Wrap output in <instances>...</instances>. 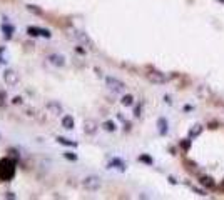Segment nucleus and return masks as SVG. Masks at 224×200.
I'll return each mask as SVG.
<instances>
[{
	"label": "nucleus",
	"instance_id": "obj_1",
	"mask_svg": "<svg viewBox=\"0 0 224 200\" xmlns=\"http://www.w3.org/2000/svg\"><path fill=\"white\" fill-rule=\"evenodd\" d=\"M15 173V160L2 158L0 160V180H10Z\"/></svg>",
	"mask_w": 224,
	"mask_h": 200
},
{
	"label": "nucleus",
	"instance_id": "obj_2",
	"mask_svg": "<svg viewBox=\"0 0 224 200\" xmlns=\"http://www.w3.org/2000/svg\"><path fill=\"white\" fill-rule=\"evenodd\" d=\"M82 187L89 192H95L102 187V179L97 175H87L85 179L82 180Z\"/></svg>",
	"mask_w": 224,
	"mask_h": 200
},
{
	"label": "nucleus",
	"instance_id": "obj_3",
	"mask_svg": "<svg viewBox=\"0 0 224 200\" xmlns=\"http://www.w3.org/2000/svg\"><path fill=\"white\" fill-rule=\"evenodd\" d=\"M105 85L114 93H124L126 92V83H124L122 80L116 79V77H105Z\"/></svg>",
	"mask_w": 224,
	"mask_h": 200
},
{
	"label": "nucleus",
	"instance_id": "obj_4",
	"mask_svg": "<svg viewBox=\"0 0 224 200\" xmlns=\"http://www.w3.org/2000/svg\"><path fill=\"white\" fill-rule=\"evenodd\" d=\"M74 37H75V39L79 40L80 45L85 47L87 50H95V43H94V40H92L91 37L87 35L85 32H82V30H74Z\"/></svg>",
	"mask_w": 224,
	"mask_h": 200
},
{
	"label": "nucleus",
	"instance_id": "obj_5",
	"mask_svg": "<svg viewBox=\"0 0 224 200\" xmlns=\"http://www.w3.org/2000/svg\"><path fill=\"white\" fill-rule=\"evenodd\" d=\"M146 77H147L149 82L155 83V85H162V83L167 82V77L162 73V72H159V70H149L147 73H146Z\"/></svg>",
	"mask_w": 224,
	"mask_h": 200
},
{
	"label": "nucleus",
	"instance_id": "obj_6",
	"mask_svg": "<svg viewBox=\"0 0 224 200\" xmlns=\"http://www.w3.org/2000/svg\"><path fill=\"white\" fill-rule=\"evenodd\" d=\"M99 129V123L94 120V118H87V120H84V132L87 133V135H94L95 132H97Z\"/></svg>",
	"mask_w": 224,
	"mask_h": 200
},
{
	"label": "nucleus",
	"instance_id": "obj_7",
	"mask_svg": "<svg viewBox=\"0 0 224 200\" xmlns=\"http://www.w3.org/2000/svg\"><path fill=\"white\" fill-rule=\"evenodd\" d=\"M4 80H5V83H7V85L14 87V85H17V83H18V75L15 73L14 70H10V68H8V70L4 72Z\"/></svg>",
	"mask_w": 224,
	"mask_h": 200
},
{
	"label": "nucleus",
	"instance_id": "obj_8",
	"mask_svg": "<svg viewBox=\"0 0 224 200\" xmlns=\"http://www.w3.org/2000/svg\"><path fill=\"white\" fill-rule=\"evenodd\" d=\"M45 110L52 115H60L62 114V105L59 104V102H55V100H50V102H47V105H45Z\"/></svg>",
	"mask_w": 224,
	"mask_h": 200
},
{
	"label": "nucleus",
	"instance_id": "obj_9",
	"mask_svg": "<svg viewBox=\"0 0 224 200\" xmlns=\"http://www.w3.org/2000/svg\"><path fill=\"white\" fill-rule=\"evenodd\" d=\"M49 62H50L52 65H55V67H64L65 65V58L59 54H50L49 55Z\"/></svg>",
	"mask_w": 224,
	"mask_h": 200
},
{
	"label": "nucleus",
	"instance_id": "obj_10",
	"mask_svg": "<svg viewBox=\"0 0 224 200\" xmlns=\"http://www.w3.org/2000/svg\"><path fill=\"white\" fill-rule=\"evenodd\" d=\"M60 123H62V127H64L65 130H72L74 125H75V122H74L72 115H64V117H62V120H60Z\"/></svg>",
	"mask_w": 224,
	"mask_h": 200
},
{
	"label": "nucleus",
	"instance_id": "obj_11",
	"mask_svg": "<svg viewBox=\"0 0 224 200\" xmlns=\"http://www.w3.org/2000/svg\"><path fill=\"white\" fill-rule=\"evenodd\" d=\"M199 183L204 187V189H214V179L213 177H209V175H203L201 179H199Z\"/></svg>",
	"mask_w": 224,
	"mask_h": 200
},
{
	"label": "nucleus",
	"instance_id": "obj_12",
	"mask_svg": "<svg viewBox=\"0 0 224 200\" xmlns=\"http://www.w3.org/2000/svg\"><path fill=\"white\" fill-rule=\"evenodd\" d=\"M196 93H197V97H201V98H209L211 97V90H209V87H206V85H199Z\"/></svg>",
	"mask_w": 224,
	"mask_h": 200
},
{
	"label": "nucleus",
	"instance_id": "obj_13",
	"mask_svg": "<svg viewBox=\"0 0 224 200\" xmlns=\"http://www.w3.org/2000/svg\"><path fill=\"white\" fill-rule=\"evenodd\" d=\"M201 133H203V125H199V123L192 125V129L189 130V137H191V139H194V137H199Z\"/></svg>",
	"mask_w": 224,
	"mask_h": 200
},
{
	"label": "nucleus",
	"instance_id": "obj_14",
	"mask_svg": "<svg viewBox=\"0 0 224 200\" xmlns=\"http://www.w3.org/2000/svg\"><path fill=\"white\" fill-rule=\"evenodd\" d=\"M120 104H122L124 107H130V105H134V97L130 95V93H126V95L120 98Z\"/></svg>",
	"mask_w": 224,
	"mask_h": 200
},
{
	"label": "nucleus",
	"instance_id": "obj_15",
	"mask_svg": "<svg viewBox=\"0 0 224 200\" xmlns=\"http://www.w3.org/2000/svg\"><path fill=\"white\" fill-rule=\"evenodd\" d=\"M57 142L62 143V145H67V147H77L75 142H72V140L65 139V137H57Z\"/></svg>",
	"mask_w": 224,
	"mask_h": 200
},
{
	"label": "nucleus",
	"instance_id": "obj_16",
	"mask_svg": "<svg viewBox=\"0 0 224 200\" xmlns=\"http://www.w3.org/2000/svg\"><path fill=\"white\" fill-rule=\"evenodd\" d=\"M102 127H104V130H107V132H114V130H116V123H114V122H110V120L104 122V123H102Z\"/></svg>",
	"mask_w": 224,
	"mask_h": 200
},
{
	"label": "nucleus",
	"instance_id": "obj_17",
	"mask_svg": "<svg viewBox=\"0 0 224 200\" xmlns=\"http://www.w3.org/2000/svg\"><path fill=\"white\" fill-rule=\"evenodd\" d=\"M166 130H167V123H166V120H164V118H161V120H159V132L164 135V133H166Z\"/></svg>",
	"mask_w": 224,
	"mask_h": 200
},
{
	"label": "nucleus",
	"instance_id": "obj_18",
	"mask_svg": "<svg viewBox=\"0 0 224 200\" xmlns=\"http://www.w3.org/2000/svg\"><path fill=\"white\" fill-rule=\"evenodd\" d=\"M110 165H116V167L119 168V170H126V167H124V164H122V162H120V160H117V158H116V160H112V162H110Z\"/></svg>",
	"mask_w": 224,
	"mask_h": 200
},
{
	"label": "nucleus",
	"instance_id": "obj_19",
	"mask_svg": "<svg viewBox=\"0 0 224 200\" xmlns=\"http://www.w3.org/2000/svg\"><path fill=\"white\" fill-rule=\"evenodd\" d=\"M64 157H65V158H69V160H74V162L77 160V155H75V154H72V152H64Z\"/></svg>",
	"mask_w": 224,
	"mask_h": 200
},
{
	"label": "nucleus",
	"instance_id": "obj_20",
	"mask_svg": "<svg viewBox=\"0 0 224 200\" xmlns=\"http://www.w3.org/2000/svg\"><path fill=\"white\" fill-rule=\"evenodd\" d=\"M27 8H29L30 12H34V14H37V15H40V14H42V10H40V8H37L35 5H27Z\"/></svg>",
	"mask_w": 224,
	"mask_h": 200
},
{
	"label": "nucleus",
	"instance_id": "obj_21",
	"mask_svg": "<svg viewBox=\"0 0 224 200\" xmlns=\"http://www.w3.org/2000/svg\"><path fill=\"white\" fill-rule=\"evenodd\" d=\"M139 160H141V162H146V164H152V160L147 157V155H141V157H139Z\"/></svg>",
	"mask_w": 224,
	"mask_h": 200
},
{
	"label": "nucleus",
	"instance_id": "obj_22",
	"mask_svg": "<svg viewBox=\"0 0 224 200\" xmlns=\"http://www.w3.org/2000/svg\"><path fill=\"white\" fill-rule=\"evenodd\" d=\"M12 104L20 105V104H22V97H14V98H12Z\"/></svg>",
	"mask_w": 224,
	"mask_h": 200
},
{
	"label": "nucleus",
	"instance_id": "obj_23",
	"mask_svg": "<svg viewBox=\"0 0 224 200\" xmlns=\"http://www.w3.org/2000/svg\"><path fill=\"white\" fill-rule=\"evenodd\" d=\"M181 147H184V148L187 150L189 147H191V143H189V140H184V142H181Z\"/></svg>",
	"mask_w": 224,
	"mask_h": 200
},
{
	"label": "nucleus",
	"instance_id": "obj_24",
	"mask_svg": "<svg viewBox=\"0 0 224 200\" xmlns=\"http://www.w3.org/2000/svg\"><path fill=\"white\" fill-rule=\"evenodd\" d=\"M134 115H136V117H141V107H136V108H134Z\"/></svg>",
	"mask_w": 224,
	"mask_h": 200
},
{
	"label": "nucleus",
	"instance_id": "obj_25",
	"mask_svg": "<svg viewBox=\"0 0 224 200\" xmlns=\"http://www.w3.org/2000/svg\"><path fill=\"white\" fill-rule=\"evenodd\" d=\"M5 197H8V198H15V195L12 192H7V195H5Z\"/></svg>",
	"mask_w": 224,
	"mask_h": 200
},
{
	"label": "nucleus",
	"instance_id": "obj_26",
	"mask_svg": "<svg viewBox=\"0 0 224 200\" xmlns=\"http://www.w3.org/2000/svg\"><path fill=\"white\" fill-rule=\"evenodd\" d=\"M217 2H221V4H224V0H217Z\"/></svg>",
	"mask_w": 224,
	"mask_h": 200
}]
</instances>
